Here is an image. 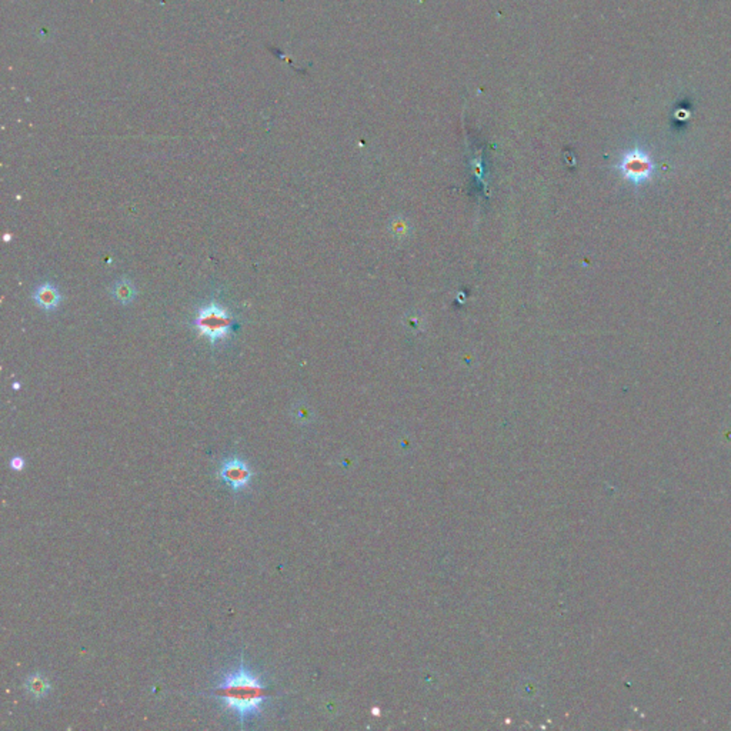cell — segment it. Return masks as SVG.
<instances>
[{"instance_id":"3","label":"cell","mask_w":731,"mask_h":731,"mask_svg":"<svg viewBox=\"0 0 731 731\" xmlns=\"http://www.w3.org/2000/svg\"><path fill=\"white\" fill-rule=\"evenodd\" d=\"M617 167L623 178L634 186L649 183L656 173V163L652 156L640 147L627 152Z\"/></svg>"},{"instance_id":"8","label":"cell","mask_w":731,"mask_h":731,"mask_svg":"<svg viewBox=\"0 0 731 731\" xmlns=\"http://www.w3.org/2000/svg\"><path fill=\"white\" fill-rule=\"evenodd\" d=\"M25 464H26L25 460H23L22 457H19V456H16V457H13V459L11 460V467H12L13 470H16V471L23 470V468H25Z\"/></svg>"},{"instance_id":"1","label":"cell","mask_w":731,"mask_h":731,"mask_svg":"<svg viewBox=\"0 0 731 731\" xmlns=\"http://www.w3.org/2000/svg\"><path fill=\"white\" fill-rule=\"evenodd\" d=\"M216 694L223 706L235 711L243 721L250 716L261 713L262 704L266 700V687L259 677L240 666L225 677V681L218 687Z\"/></svg>"},{"instance_id":"2","label":"cell","mask_w":731,"mask_h":731,"mask_svg":"<svg viewBox=\"0 0 731 731\" xmlns=\"http://www.w3.org/2000/svg\"><path fill=\"white\" fill-rule=\"evenodd\" d=\"M232 315L216 302L203 306L195 319V327L200 336L206 337L211 345L225 340L232 329Z\"/></svg>"},{"instance_id":"7","label":"cell","mask_w":731,"mask_h":731,"mask_svg":"<svg viewBox=\"0 0 731 731\" xmlns=\"http://www.w3.org/2000/svg\"><path fill=\"white\" fill-rule=\"evenodd\" d=\"M113 296L121 305H129L136 296V290L133 284L129 280H119L113 286Z\"/></svg>"},{"instance_id":"4","label":"cell","mask_w":731,"mask_h":731,"mask_svg":"<svg viewBox=\"0 0 731 731\" xmlns=\"http://www.w3.org/2000/svg\"><path fill=\"white\" fill-rule=\"evenodd\" d=\"M219 475L223 479V482H226L228 485L232 486L233 490H240V489H244L249 486V483L253 478V471L250 470V467L247 466L246 461H243L242 459L233 457L223 463Z\"/></svg>"},{"instance_id":"6","label":"cell","mask_w":731,"mask_h":731,"mask_svg":"<svg viewBox=\"0 0 731 731\" xmlns=\"http://www.w3.org/2000/svg\"><path fill=\"white\" fill-rule=\"evenodd\" d=\"M26 690L34 699H43L51 692V683L45 676L32 674L26 680Z\"/></svg>"},{"instance_id":"5","label":"cell","mask_w":731,"mask_h":731,"mask_svg":"<svg viewBox=\"0 0 731 731\" xmlns=\"http://www.w3.org/2000/svg\"><path fill=\"white\" fill-rule=\"evenodd\" d=\"M33 298L39 308L46 312H53L62 302V296L59 290L52 283H41L36 287L33 293Z\"/></svg>"}]
</instances>
